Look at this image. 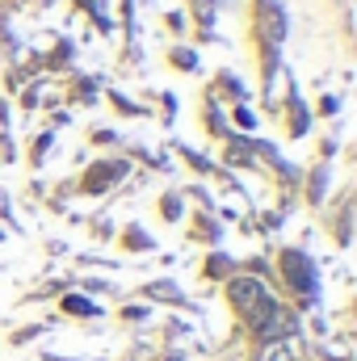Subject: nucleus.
<instances>
[{"label":"nucleus","mask_w":357,"mask_h":361,"mask_svg":"<svg viewBox=\"0 0 357 361\" xmlns=\"http://www.w3.org/2000/svg\"><path fill=\"white\" fill-rule=\"evenodd\" d=\"M248 324H252L265 341H278L282 332H290V328H295L290 320H282V315H278V303H274L269 294H261V299L248 307Z\"/></svg>","instance_id":"nucleus-1"},{"label":"nucleus","mask_w":357,"mask_h":361,"mask_svg":"<svg viewBox=\"0 0 357 361\" xmlns=\"http://www.w3.org/2000/svg\"><path fill=\"white\" fill-rule=\"evenodd\" d=\"M282 265H286V278H290L299 290H311V286H316L311 265H307V257H303V252H286V257H282Z\"/></svg>","instance_id":"nucleus-2"},{"label":"nucleus","mask_w":357,"mask_h":361,"mask_svg":"<svg viewBox=\"0 0 357 361\" xmlns=\"http://www.w3.org/2000/svg\"><path fill=\"white\" fill-rule=\"evenodd\" d=\"M261 294H265V286H261L257 278H236V282H231V303H236V307H244V311H248Z\"/></svg>","instance_id":"nucleus-3"},{"label":"nucleus","mask_w":357,"mask_h":361,"mask_svg":"<svg viewBox=\"0 0 357 361\" xmlns=\"http://www.w3.org/2000/svg\"><path fill=\"white\" fill-rule=\"evenodd\" d=\"M265 34H269V42H282L286 38V17H282V8L274 0H265Z\"/></svg>","instance_id":"nucleus-4"},{"label":"nucleus","mask_w":357,"mask_h":361,"mask_svg":"<svg viewBox=\"0 0 357 361\" xmlns=\"http://www.w3.org/2000/svg\"><path fill=\"white\" fill-rule=\"evenodd\" d=\"M63 307H67V311H72V315H97V307H93V303H88V299H80V294H72V299H67V303H63Z\"/></svg>","instance_id":"nucleus-5"},{"label":"nucleus","mask_w":357,"mask_h":361,"mask_svg":"<svg viewBox=\"0 0 357 361\" xmlns=\"http://www.w3.org/2000/svg\"><path fill=\"white\" fill-rule=\"evenodd\" d=\"M261 361H295V357H290V349H286V345H269Z\"/></svg>","instance_id":"nucleus-6"}]
</instances>
